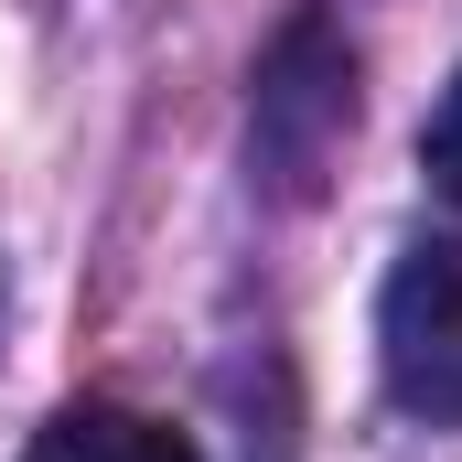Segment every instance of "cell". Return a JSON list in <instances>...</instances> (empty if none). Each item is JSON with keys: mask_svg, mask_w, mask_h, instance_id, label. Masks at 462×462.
Instances as JSON below:
<instances>
[{"mask_svg": "<svg viewBox=\"0 0 462 462\" xmlns=\"http://www.w3.org/2000/svg\"><path fill=\"white\" fill-rule=\"evenodd\" d=\"M22 462H194V441L162 430V420H140V409L76 398V409H54V420L32 430V452H22Z\"/></svg>", "mask_w": 462, "mask_h": 462, "instance_id": "3", "label": "cell"}, {"mask_svg": "<svg viewBox=\"0 0 462 462\" xmlns=\"http://www.w3.org/2000/svg\"><path fill=\"white\" fill-rule=\"evenodd\" d=\"M420 162H430V183L462 205V76L441 87V108H430V129H420Z\"/></svg>", "mask_w": 462, "mask_h": 462, "instance_id": "4", "label": "cell"}, {"mask_svg": "<svg viewBox=\"0 0 462 462\" xmlns=\"http://www.w3.org/2000/svg\"><path fill=\"white\" fill-rule=\"evenodd\" d=\"M376 365H387V398H398L409 420L462 430V236H420V247L387 269Z\"/></svg>", "mask_w": 462, "mask_h": 462, "instance_id": "1", "label": "cell"}, {"mask_svg": "<svg viewBox=\"0 0 462 462\" xmlns=\"http://www.w3.org/2000/svg\"><path fill=\"white\" fill-rule=\"evenodd\" d=\"M355 129V54L323 32V22H291L258 65V162L312 194V172L334 162V140Z\"/></svg>", "mask_w": 462, "mask_h": 462, "instance_id": "2", "label": "cell"}]
</instances>
